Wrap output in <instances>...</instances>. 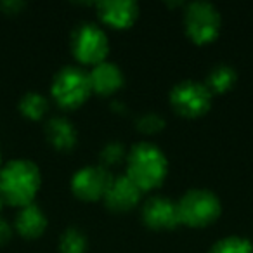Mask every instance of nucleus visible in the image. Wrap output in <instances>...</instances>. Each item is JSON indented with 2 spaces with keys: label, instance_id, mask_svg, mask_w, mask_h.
Returning a JSON list of instances; mask_svg holds the SVG:
<instances>
[{
  "label": "nucleus",
  "instance_id": "nucleus-12",
  "mask_svg": "<svg viewBox=\"0 0 253 253\" xmlns=\"http://www.w3.org/2000/svg\"><path fill=\"white\" fill-rule=\"evenodd\" d=\"M88 80H90V87L95 92H99V94H113L123 85L125 75H123L122 68L116 63L101 61V63L94 64V68L88 73Z\"/></svg>",
  "mask_w": 253,
  "mask_h": 253
},
{
  "label": "nucleus",
  "instance_id": "nucleus-11",
  "mask_svg": "<svg viewBox=\"0 0 253 253\" xmlns=\"http://www.w3.org/2000/svg\"><path fill=\"white\" fill-rule=\"evenodd\" d=\"M99 16L108 25L125 28L132 25L139 16V5L135 0H102L97 4Z\"/></svg>",
  "mask_w": 253,
  "mask_h": 253
},
{
  "label": "nucleus",
  "instance_id": "nucleus-23",
  "mask_svg": "<svg viewBox=\"0 0 253 253\" xmlns=\"http://www.w3.org/2000/svg\"><path fill=\"white\" fill-rule=\"evenodd\" d=\"M0 169H2V156H0Z\"/></svg>",
  "mask_w": 253,
  "mask_h": 253
},
{
  "label": "nucleus",
  "instance_id": "nucleus-16",
  "mask_svg": "<svg viewBox=\"0 0 253 253\" xmlns=\"http://www.w3.org/2000/svg\"><path fill=\"white\" fill-rule=\"evenodd\" d=\"M47 109H49V101H47L45 95L37 90L26 92L19 99V111L25 116H28V118H40V116L45 115Z\"/></svg>",
  "mask_w": 253,
  "mask_h": 253
},
{
  "label": "nucleus",
  "instance_id": "nucleus-17",
  "mask_svg": "<svg viewBox=\"0 0 253 253\" xmlns=\"http://www.w3.org/2000/svg\"><path fill=\"white\" fill-rule=\"evenodd\" d=\"M87 245V236L82 229L68 227L59 238V253H85Z\"/></svg>",
  "mask_w": 253,
  "mask_h": 253
},
{
  "label": "nucleus",
  "instance_id": "nucleus-14",
  "mask_svg": "<svg viewBox=\"0 0 253 253\" xmlns=\"http://www.w3.org/2000/svg\"><path fill=\"white\" fill-rule=\"evenodd\" d=\"M45 135L57 149H70L77 142V128L66 116H52L45 125Z\"/></svg>",
  "mask_w": 253,
  "mask_h": 253
},
{
  "label": "nucleus",
  "instance_id": "nucleus-9",
  "mask_svg": "<svg viewBox=\"0 0 253 253\" xmlns=\"http://www.w3.org/2000/svg\"><path fill=\"white\" fill-rule=\"evenodd\" d=\"M142 218L149 227L172 229L180 224L177 201L165 196H151L142 207Z\"/></svg>",
  "mask_w": 253,
  "mask_h": 253
},
{
  "label": "nucleus",
  "instance_id": "nucleus-5",
  "mask_svg": "<svg viewBox=\"0 0 253 253\" xmlns=\"http://www.w3.org/2000/svg\"><path fill=\"white\" fill-rule=\"evenodd\" d=\"M184 23L189 37L198 43H207L213 40L220 32V12L211 2L194 0L187 4Z\"/></svg>",
  "mask_w": 253,
  "mask_h": 253
},
{
  "label": "nucleus",
  "instance_id": "nucleus-20",
  "mask_svg": "<svg viewBox=\"0 0 253 253\" xmlns=\"http://www.w3.org/2000/svg\"><path fill=\"white\" fill-rule=\"evenodd\" d=\"M137 126L141 130L149 132V134H151V132H158L165 126V118H163L160 113H155V111L142 113L137 118Z\"/></svg>",
  "mask_w": 253,
  "mask_h": 253
},
{
  "label": "nucleus",
  "instance_id": "nucleus-22",
  "mask_svg": "<svg viewBox=\"0 0 253 253\" xmlns=\"http://www.w3.org/2000/svg\"><path fill=\"white\" fill-rule=\"evenodd\" d=\"M23 2H19V0H4V2H2V4H0V7L2 9H5V11H12V12H16L18 11V9H21L23 7Z\"/></svg>",
  "mask_w": 253,
  "mask_h": 253
},
{
  "label": "nucleus",
  "instance_id": "nucleus-15",
  "mask_svg": "<svg viewBox=\"0 0 253 253\" xmlns=\"http://www.w3.org/2000/svg\"><path fill=\"white\" fill-rule=\"evenodd\" d=\"M236 80H238V73H236L234 66L227 63H220L211 68L205 84L213 94V92H225L236 84Z\"/></svg>",
  "mask_w": 253,
  "mask_h": 253
},
{
  "label": "nucleus",
  "instance_id": "nucleus-7",
  "mask_svg": "<svg viewBox=\"0 0 253 253\" xmlns=\"http://www.w3.org/2000/svg\"><path fill=\"white\" fill-rule=\"evenodd\" d=\"M211 97L213 94L205 82L191 80V78L175 84L170 90V102L173 109L184 116L203 115L210 108Z\"/></svg>",
  "mask_w": 253,
  "mask_h": 253
},
{
  "label": "nucleus",
  "instance_id": "nucleus-24",
  "mask_svg": "<svg viewBox=\"0 0 253 253\" xmlns=\"http://www.w3.org/2000/svg\"><path fill=\"white\" fill-rule=\"evenodd\" d=\"M0 208H2V198H0Z\"/></svg>",
  "mask_w": 253,
  "mask_h": 253
},
{
  "label": "nucleus",
  "instance_id": "nucleus-18",
  "mask_svg": "<svg viewBox=\"0 0 253 253\" xmlns=\"http://www.w3.org/2000/svg\"><path fill=\"white\" fill-rule=\"evenodd\" d=\"M208 253H253V243L243 236H225L218 239Z\"/></svg>",
  "mask_w": 253,
  "mask_h": 253
},
{
  "label": "nucleus",
  "instance_id": "nucleus-2",
  "mask_svg": "<svg viewBox=\"0 0 253 253\" xmlns=\"http://www.w3.org/2000/svg\"><path fill=\"white\" fill-rule=\"evenodd\" d=\"M126 165V175L141 189L160 186L169 172V160L162 148L146 141L132 146Z\"/></svg>",
  "mask_w": 253,
  "mask_h": 253
},
{
  "label": "nucleus",
  "instance_id": "nucleus-6",
  "mask_svg": "<svg viewBox=\"0 0 253 253\" xmlns=\"http://www.w3.org/2000/svg\"><path fill=\"white\" fill-rule=\"evenodd\" d=\"M71 50L84 63L97 64L104 61L109 50L108 35L95 23H80L71 33Z\"/></svg>",
  "mask_w": 253,
  "mask_h": 253
},
{
  "label": "nucleus",
  "instance_id": "nucleus-8",
  "mask_svg": "<svg viewBox=\"0 0 253 253\" xmlns=\"http://www.w3.org/2000/svg\"><path fill=\"white\" fill-rule=\"evenodd\" d=\"M113 175L102 165H85L71 179V189L82 200H97L108 191Z\"/></svg>",
  "mask_w": 253,
  "mask_h": 253
},
{
  "label": "nucleus",
  "instance_id": "nucleus-4",
  "mask_svg": "<svg viewBox=\"0 0 253 253\" xmlns=\"http://www.w3.org/2000/svg\"><path fill=\"white\" fill-rule=\"evenodd\" d=\"M92 87L88 73L80 66L68 64L63 66L52 78L50 92L54 99L64 108H75L88 97Z\"/></svg>",
  "mask_w": 253,
  "mask_h": 253
},
{
  "label": "nucleus",
  "instance_id": "nucleus-3",
  "mask_svg": "<svg viewBox=\"0 0 253 253\" xmlns=\"http://www.w3.org/2000/svg\"><path fill=\"white\" fill-rule=\"evenodd\" d=\"M180 222L189 225H208L220 215L222 205L210 189H189L177 201Z\"/></svg>",
  "mask_w": 253,
  "mask_h": 253
},
{
  "label": "nucleus",
  "instance_id": "nucleus-13",
  "mask_svg": "<svg viewBox=\"0 0 253 253\" xmlns=\"http://www.w3.org/2000/svg\"><path fill=\"white\" fill-rule=\"evenodd\" d=\"M47 227V215L37 203H28L21 207L16 215V229L25 238H37Z\"/></svg>",
  "mask_w": 253,
  "mask_h": 253
},
{
  "label": "nucleus",
  "instance_id": "nucleus-19",
  "mask_svg": "<svg viewBox=\"0 0 253 253\" xmlns=\"http://www.w3.org/2000/svg\"><path fill=\"white\" fill-rule=\"evenodd\" d=\"M125 155H126L125 146L118 141H111V142H108V144H104V148L101 149L99 158H101V162H102L101 165L108 169L109 165H115V163L122 162Z\"/></svg>",
  "mask_w": 253,
  "mask_h": 253
},
{
  "label": "nucleus",
  "instance_id": "nucleus-21",
  "mask_svg": "<svg viewBox=\"0 0 253 253\" xmlns=\"http://www.w3.org/2000/svg\"><path fill=\"white\" fill-rule=\"evenodd\" d=\"M12 236V225L9 224L7 218L0 217V245L5 241H9Z\"/></svg>",
  "mask_w": 253,
  "mask_h": 253
},
{
  "label": "nucleus",
  "instance_id": "nucleus-10",
  "mask_svg": "<svg viewBox=\"0 0 253 253\" xmlns=\"http://www.w3.org/2000/svg\"><path fill=\"white\" fill-rule=\"evenodd\" d=\"M141 187L126 175H116L113 177L111 184H109L108 191L104 194V200L109 208L113 210H128V208L135 207L141 200Z\"/></svg>",
  "mask_w": 253,
  "mask_h": 253
},
{
  "label": "nucleus",
  "instance_id": "nucleus-1",
  "mask_svg": "<svg viewBox=\"0 0 253 253\" xmlns=\"http://www.w3.org/2000/svg\"><path fill=\"white\" fill-rule=\"evenodd\" d=\"M42 182V173L35 162L16 158L0 169V198L11 205L25 207L32 203Z\"/></svg>",
  "mask_w": 253,
  "mask_h": 253
}]
</instances>
